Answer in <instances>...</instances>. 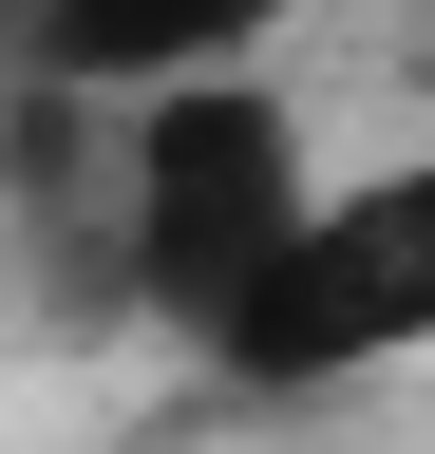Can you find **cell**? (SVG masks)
<instances>
[{"instance_id":"obj_2","label":"cell","mask_w":435,"mask_h":454,"mask_svg":"<svg viewBox=\"0 0 435 454\" xmlns=\"http://www.w3.org/2000/svg\"><path fill=\"white\" fill-rule=\"evenodd\" d=\"M435 360V152L322 170V208L284 227V265L246 284V322L208 340V379L322 397V379H416Z\"/></svg>"},{"instance_id":"obj_4","label":"cell","mask_w":435,"mask_h":454,"mask_svg":"<svg viewBox=\"0 0 435 454\" xmlns=\"http://www.w3.org/2000/svg\"><path fill=\"white\" fill-rule=\"evenodd\" d=\"M19 20H38V0H0V57H19Z\"/></svg>"},{"instance_id":"obj_3","label":"cell","mask_w":435,"mask_h":454,"mask_svg":"<svg viewBox=\"0 0 435 454\" xmlns=\"http://www.w3.org/2000/svg\"><path fill=\"white\" fill-rule=\"evenodd\" d=\"M303 20H322V0H38L19 57H38V76L133 95V76H208V57H284Z\"/></svg>"},{"instance_id":"obj_1","label":"cell","mask_w":435,"mask_h":454,"mask_svg":"<svg viewBox=\"0 0 435 454\" xmlns=\"http://www.w3.org/2000/svg\"><path fill=\"white\" fill-rule=\"evenodd\" d=\"M303 208H322V133H303V95L265 57H208V76H133L114 95V284L190 360L246 322V284L284 265Z\"/></svg>"}]
</instances>
